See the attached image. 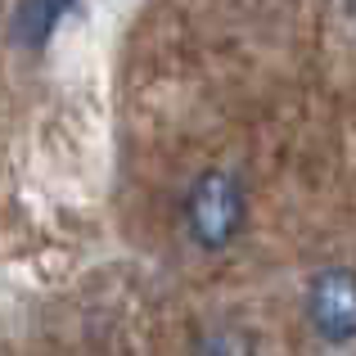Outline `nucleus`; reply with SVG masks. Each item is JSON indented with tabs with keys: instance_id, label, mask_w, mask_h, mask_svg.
Returning a JSON list of instances; mask_svg holds the SVG:
<instances>
[{
	"instance_id": "nucleus-1",
	"label": "nucleus",
	"mask_w": 356,
	"mask_h": 356,
	"mask_svg": "<svg viewBox=\"0 0 356 356\" xmlns=\"http://www.w3.org/2000/svg\"><path fill=\"white\" fill-rule=\"evenodd\" d=\"M252 217V194L248 181L235 167H203L190 176L181 194V235L194 252L221 257L243 239Z\"/></svg>"
},
{
	"instance_id": "nucleus-2",
	"label": "nucleus",
	"mask_w": 356,
	"mask_h": 356,
	"mask_svg": "<svg viewBox=\"0 0 356 356\" xmlns=\"http://www.w3.org/2000/svg\"><path fill=\"white\" fill-rule=\"evenodd\" d=\"M302 316L307 330L325 348H352L356 343V266L330 261L312 270L302 289Z\"/></svg>"
},
{
	"instance_id": "nucleus-3",
	"label": "nucleus",
	"mask_w": 356,
	"mask_h": 356,
	"mask_svg": "<svg viewBox=\"0 0 356 356\" xmlns=\"http://www.w3.org/2000/svg\"><path fill=\"white\" fill-rule=\"evenodd\" d=\"M81 0H14L9 9V45L18 54H41Z\"/></svg>"
},
{
	"instance_id": "nucleus-4",
	"label": "nucleus",
	"mask_w": 356,
	"mask_h": 356,
	"mask_svg": "<svg viewBox=\"0 0 356 356\" xmlns=\"http://www.w3.org/2000/svg\"><path fill=\"white\" fill-rule=\"evenodd\" d=\"M194 356H257V339L243 325H208L194 339Z\"/></svg>"
}]
</instances>
